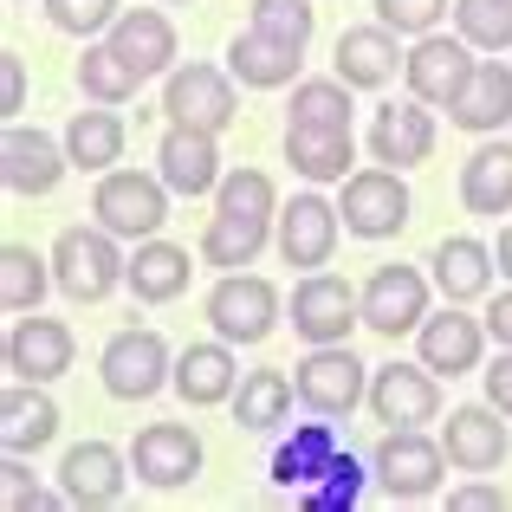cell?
Instances as JSON below:
<instances>
[{
	"mask_svg": "<svg viewBox=\"0 0 512 512\" xmlns=\"http://www.w3.org/2000/svg\"><path fill=\"white\" fill-rule=\"evenodd\" d=\"M279 234V195L266 169H234L214 188V214L208 234H201V260L221 266V273H240V266L260 260V247Z\"/></svg>",
	"mask_w": 512,
	"mask_h": 512,
	"instance_id": "obj_1",
	"label": "cell"
},
{
	"mask_svg": "<svg viewBox=\"0 0 512 512\" xmlns=\"http://www.w3.org/2000/svg\"><path fill=\"white\" fill-rule=\"evenodd\" d=\"M124 273H130V260L117 253L111 227H65V234L52 240V279H59V292L78 299V305L111 299V292L124 286Z\"/></svg>",
	"mask_w": 512,
	"mask_h": 512,
	"instance_id": "obj_2",
	"label": "cell"
},
{
	"mask_svg": "<svg viewBox=\"0 0 512 512\" xmlns=\"http://www.w3.org/2000/svg\"><path fill=\"white\" fill-rule=\"evenodd\" d=\"M169 195H175V188L163 182V175L104 169L98 195H91V214H98V227H111L117 240H156L163 221H169Z\"/></svg>",
	"mask_w": 512,
	"mask_h": 512,
	"instance_id": "obj_3",
	"label": "cell"
},
{
	"mask_svg": "<svg viewBox=\"0 0 512 512\" xmlns=\"http://www.w3.org/2000/svg\"><path fill=\"white\" fill-rule=\"evenodd\" d=\"M292 389L312 415H350L357 402H370V363L350 357V344H312V357L292 363Z\"/></svg>",
	"mask_w": 512,
	"mask_h": 512,
	"instance_id": "obj_4",
	"label": "cell"
},
{
	"mask_svg": "<svg viewBox=\"0 0 512 512\" xmlns=\"http://www.w3.org/2000/svg\"><path fill=\"white\" fill-rule=\"evenodd\" d=\"M441 467H448V448L428 441L422 428H383L370 474H376V487H383L389 500H435Z\"/></svg>",
	"mask_w": 512,
	"mask_h": 512,
	"instance_id": "obj_5",
	"label": "cell"
},
{
	"mask_svg": "<svg viewBox=\"0 0 512 512\" xmlns=\"http://www.w3.org/2000/svg\"><path fill=\"white\" fill-rule=\"evenodd\" d=\"M208 325L227 344H266L279 325V286L260 273H221L208 292Z\"/></svg>",
	"mask_w": 512,
	"mask_h": 512,
	"instance_id": "obj_6",
	"label": "cell"
},
{
	"mask_svg": "<svg viewBox=\"0 0 512 512\" xmlns=\"http://www.w3.org/2000/svg\"><path fill=\"white\" fill-rule=\"evenodd\" d=\"M344 227L357 240H389L409 227V182H402V169L376 163V169H350L344 175V201H338Z\"/></svg>",
	"mask_w": 512,
	"mask_h": 512,
	"instance_id": "obj_7",
	"label": "cell"
},
{
	"mask_svg": "<svg viewBox=\"0 0 512 512\" xmlns=\"http://www.w3.org/2000/svg\"><path fill=\"white\" fill-rule=\"evenodd\" d=\"M98 376H104V389H111L117 402H150L163 383H175V357H169V344H163V331H117L111 344H104V357H98Z\"/></svg>",
	"mask_w": 512,
	"mask_h": 512,
	"instance_id": "obj_8",
	"label": "cell"
},
{
	"mask_svg": "<svg viewBox=\"0 0 512 512\" xmlns=\"http://www.w3.org/2000/svg\"><path fill=\"white\" fill-rule=\"evenodd\" d=\"M409 98H422V104H435V111H454L461 104V91L474 85V72H480V59H474V46L467 39H448V33H422L409 46Z\"/></svg>",
	"mask_w": 512,
	"mask_h": 512,
	"instance_id": "obj_9",
	"label": "cell"
},
{
	"mask_svg": "<svg viewBox=\"0 0 512 512\" xmlns=\"http://www.w3.org/2000/svg\"><path fill=\"white\" fill-rule=\"evenodd\" d=\"M163 117H169V124L214 130V137H221V130L240 117L234 72H221V65H175L169 91H163Z\"/></svg>",
	"mask_w": 512,
	"mask_h": 512,
	"instance_id": "obj_10",
	"label": "cell"
},
{
	"mask_svg": "<svg viewBox=\"0 0 512 512\" xmlns=\"http://www.w3.org/2000/svg\"><path fill=\"white\" fill-rule=\"evenodd\" d=\"M350 325H363V292H350L338 273H305L292 286V331L305 344H344Z\"/></svg>",
	"mask_w": 512,
	"mask_h": 512,
	"instance_id": "obj_11",
	"label": "cell"
},
{
	"mask_svg": "<svg viewBox=\"0 0 512 512\" xmlns=\"http://www.w3.org/2000/svg\"><path fill=\"white\" fill-rule=\"evenodd\" d=\"M370 415L383 428H422L441 415V376L428 363H383L370 370Z\"/></svg>",
	"mask_w": 512,
	"mask_h": 512,
	"instance_id": "obj_12",
	"label": "cell"
},
{
	"mask_svg": "<svg viewBox=\"0 0 512 512\" xmlns=\"http://www.w3.org/2000/svg\"><path fill=\"white\" fill-rule=\"evenodd\" d=\"M338 227H344V214L331 208L318 188L292 195V208H279V260L299 266V273L331 266V253H338Z\"/></svg>",
	"mask_w": 512,
	"mask_h": 512,
	"instance_id": "obj_13",
	"label": "cell"
},
{
	"mask_svg": "<svg viewBox=\"0 0 512 512\" xmlns=\"http://www.w3.org/2000/svg\"><path fill=\"white\" fill-rule=\"evenodd\" d=\"M130 467H137L143 487L175 493L201 474V435L188 422H150L137 441H130Z\"/></svg>",
	"mask_w": 512,
	"mask_h": 512,
	"instance_id": "obj_14",
	"label": "cell"
},
{
	"mask_svg": "<svg viewBox=\"0 0 512 512\" xmlns=\"http://www.w3.org/2000/svg\"><path fill=\"white\" fill-rule=\"evenodd\" d=\"M422 318H428V279L415 266H376L363 286V325L376 338H402V331H422Z\"/></svg>",
	"mask_w": 512,
	"mask_h": 512,
	"instance_id": "obj_15",
	"label": "cell"
},
{
	"mask_svg": "<svg viewBox=\"0 0 512 512\" xmlns=\"http://www.w3.org/2000/svg\"><path fill=\"white\" fill-rule=\"evenodd\" d=\"M130 454H117L111 441H78V448H65L59 461V487L72 506H117L130 487Z\"/></svg>",
	"mask_w": 512,
	"mask_h": 512,
	"instance_id": "obj_16",
	"label": "cell"
},
{
	"mask_svg": "<svg viewBox=\"0 0 512 512\" xmlns=\"http://www.w3.org/2000/svg\"><path fill=\"white\" fill-rule=\"evenodd\" d=\"M72 357H78V344H72V331L59 325V318H13V331H7V370L20 376V383H59L65 370H72Z\"/></svg>",
	"mask_w": 512,
	"mask_h": 512,
	"instance_id": "obj_17",
	"label": "cell"
},
{
	"mask_svg": "<svg viewBox=\"0 0 512 512\" xmlns=\"http://www.w3.org/2000/svg\"><path fill=\"white\" fill-rule=\"evenodd\" d=\"M441 448H448V467H461V474H493V467L506 461V448H512L506 415L493 409V402H467V409L448 415Z\"/></svg>",
	"mask_w": 512,
	"mask_h": 512,
	"instance_id": "obj_18",
	"label": "cell"
},
{
	"mask_svg": "<svg viewBox=\"0 0 512 512\" xmlns=\"http://www.w3.org/2000/svg\"><path fill=\"white\" fill-rule=\"evenodd\" d=\"M65 169H72L65 143H52L46 130L7 124V137H0V175H7L13 195H52L65 182Z\"/></svg>",
	"mask_w": 512,
	"mask_h": 512,
	"instance_id": "obj_19",
	"label": "cell"
},
{
	"mask_svg": "<svg viewBox=\"0 0 512 512\" xmlns=\"http://www.w3.org/2000/svg\"><path fill=\"white\" fill-rule=\"evenodd\" d=\"M396 26H344L338 33V52H331V65H338V78L350 91H376V85H389L396 78V65H409V52L396 46Z\"/></svg>",
	"mask_w": 512,
	"mask_h": 512,
	"instance_id": "obj_20",
	"label": "cell"
},
{
	"mask_svg": "<svg viewBox=\"0 0 512 512\" xmlns=\"http://www.w3.org/2000/svg\"><path fill=\"white\" fill-rule=\"evenodd\" d=\"M435 104L409 98V104H383L370 124V163H389V169H415L435 156Z\"/></svg>",
	"mask_w": 512,
	"mask_h": 512,
	"instance_id": "obj_21",
	"label": "cell"
},
{
	"mask_svg": "<svg viewBox=\"0 0 512 512\" xmlns=\"http://www.w3.org/2000/svg\"><path fill=\"white\" fill-rule=\"evenodd\" d=\"M415 350H422V363L435 376H467V370H480V350H487V318L454 312V299H448V312L422 318Z\"/></svg>",
	"mask_w": 512,
	"mask_h": 512,
	"instance_id": "obj_22",
	"label": "cell"
},
{
	"mask_svg": "<svg viewBox=\"0 0 512 512\" xmlns=\"http://www.w3.org/2000/svg\"><path fill=\"white\" fill-rule=\"evenodd\" d=\"M156 175L175 188L182 201L221 188V150H214V130H188V124H169L163 150H156Z\"/></svg>",
	"mask_w": 512,
	"mask_h": 512,
	"instance_id": "obj_23",
	"label": "cell"
},
{
	"mask_svg": "<svg viewBox=\"0 0 512 512\" xmlns=\"http://www.w3.org/2000/svg\"><path fill=\"white\" fill-rule=\"evenodd\" d=\"M104 39L124 52V65H130L137 78L175 72V26H169V13H156V7H130V13H117V26H111Z\"/></svg>",
	"mask_w": 512,
	"mask_h": 512,
	"instance_id": "obj_24",
	"label": "cell"
},
{
	"mask_svg": "<svg viewBox=\"0 0 512 512\" xmlns=\"http://www.w3.org/2000/svg\"><path fill=\"white\" fill-rule=\"evenodd\" d=\"M52 435H59V402L46 396V383H20L13 376L7 396H0V441H7V454H39Z\"/></svg>",
	"mask_w": 512,
	"mask_h": 512,
	"instance_id": "obj_25",
	"label": "cell"
},
{
	"mask_svg": "<svg viewBox=\"0 0 512 512\" xmlns=\"http://www.w3.org/2000/svg\"><path fill=\"white\" fill-rule=\"evenodd\" d=\"M428 266H435V286H441V299H454V305H467V299H480V292L493 286V247L487 240H474V234H448L435 253H428Z\"/></svg>",
	"mask_w": 512,
	"mask_h": 512,
	"instance_id": "obj_26",
	"label": "cell"
},
{
	"mask_svg": "<svg viewBox=\"0 0 512 512\" xmlns=\"http://www.w3.org/2000/svg\"><path fill=\"white\" fill-rule=\"evenodd\" d=\"M188 247H175V240H137V253H130V273H124V286L137 292L143 305H169V299H182L188 292Z\"/></svg>",
	"mask_w": 512,
	"mask_h": 512,
	"instance_id": "obj_27",
	"label": "cell"
},
{
	"mask_svg": "<svg viewBox=\"0 0 512 512\" xmlns=\"http://www.w3.org/2000/svg\"><path fill=\"white\" fill-rule=\"evenodd\" d=\"M234 383H240V370H234L227 338L221 344H188L182 357H175V396H182L188 409H214V402H227Z\"/></svg>",
	"mask_w": 512,
	"mask_h": 512,
	"instance_id": "obj_28",
	"label": "cell"
},
{
	"mask_svg": "<svg viewBox=\"0 0 512 512\" xmlns=\"http://www.w3.org/2000/svg\"><path fill=\"white\" fill-rule=\"evenodd\" d=\"M299 65H305L299 46H286V39H266V33H253V26L234 39V46H227V72H234L247 91H279V85H292V78H299Z\"/></svg>",
	"mask_w": 512,
	"mask_h": 512,
	"instance_id": "obj_29",
	"label": "cell"
},
{
	"mask_svg": "<svg viewBox=\"0 0 512 512\" xmlns=\"http://www.w3.org/2000/svg\"><path fill=\"white\" fill-rule=\"evenodd\" d=\"M286 163L305 182H344L357 163V143L350 130H325V124H286Z\"/></svg>",
	"mask_w": 512,
	"mask_h": 512,
	"instance_id": "obj_30",
	"label": "cell"
},
{
	"mask_svg": "<svg viewBox=\"0 0 512 512\" xmlns=\"http://www.w3.org/2000/svg\"><path fill=\"white\" fill-rule=\"evenodd\" d=\"M461 201H467V214H487V221L512 214V143H480L467 156L461 163Z\"/></svg>",
	"mask_w": 512,
	"mask_h": 512,
	"instance_id": "obj_31",
	"label": "cell"
},
{
	"mask_svg": "<svg viewBox=\"0 0 512 512\" xmlns=\"http://www.w3.org/2000/svg\"><path fill=\"white\" fill-rule=\"evenodd\" d=\"M448 117H454L461 130H474V137H493L500 124H512V65H500V59H480L474 85L461 91V104H454Z\"/></svg>",
	"mask_w": 512,
	"mask_h": 512,
	"instance_id": "obj_32",
	"label": "cell"
},
{
	"mask_svg": "<svg viewBox=\"0 0 512 512\" xmlns=\"http://www.w3.org/2000/svg\"><path fill=\"white\" fill-rule=\"evenodd\" d=\"M65 156H72V169H91L104 175L124 156V117H117V104H98V111H78L72 124H65Z\"/></svg>",
	"mask_w": 512,
	"mask_h": 512,
	"instance_id": "obj_33",
	"label": "cell"
},
{
	"mask_svg": "<svg viewBox=\"0 0 512 512\" xmlns=\"http://www.w3.org/2000/svg\"><path fill=\"white\" fill-rule=\"evenodd\" d=\"M331 461H338V435H331V415H325V422L299 428V435L273 454V480L279 487H312V480H325Z\"/></svg>",
	"mask_w": 512,
	"mask_h": 512,
	"instance_id": "obj_34",
	"label": "cell"
},
{
	"mask_svg": "<svg viewBox=\"0 0 512 512\" xmlns=\"http://www.w3.org/2000/svg\"><path fill=\"white\" fill-rule=\"evenodd\" d=\"M292 396H299V389H292L286 370H253V376H240V389H234V422L266 435V428H279L292 415Z\"/></svg>",
	"mask_w": 512,
	"mask_h": 512,
	"instance_id": "obj_35",
	"label": "cell"
},
{
	"mask_svg": "<svg viewBox=\"0 0 512 512\" xmlns=\"http://www.w3.org/2000/svg\"><path fill=\"white\" fill-rule=\"evenodd\" d=\"M46 266H52V260H39V253L20 247V240H7V247H0V305H7L13 318H20V312H39L46 286H59Z\"/></svg>",
	"mask_w": 512,
	"mask_h": 512,
	"instance_id": "obj_36",
	"label": "cell"
},
{
	"mask_svg": "<svg viewBox=\"0 0 512 512\" xmlns=\"http://www.w3.org/2000/svg\"><path fill=\"white\" fill-rule=\"evenodd\" d=\"M143 78L124 65V52L104 39V46H85V59H78V91H85L91 104H130L137 98Z\"/></svg>",
	"mask_w": 512,
	"mask_h": 512,
	"instance_id": "obj_37",
	"label": "cell"
},
{
	"mask_svg": "<svg viewBox=\"0 0 512 512\" xmlns=\"http://www.w3.org/2000/svg\"><path fill=\"white\" fill-rule=\"evenodd\" d=\"M292 124L350 130V85L338 72H331V78H299V85H292Z\"/></svg>",
	"mask_w": 512,
	"mask_h": 512,
	"instance_id": "obj_38",
	"label": "cell"
},
{
	"mask_svg": "<svg viewBox=\"0 0 512 512\" xmlns=\"http://www.w3.org/2000/svg\"><path fill=\"white\" fill-rule=\"evenodd\" d=\"M454 26L474 52H506L512 46V0H454Z\"/></svg>",
	"mask_w": 512,
	"mask_h": 512,
	"instance_id": "obj_39",
	"label": "cell"
},
{
	"mask_svg": "<svg viewBox=\"0 0 512 512\" xmlns=\"http://www.w3.org/2000/svg\"><path fill=\"white\" fill-rule=\"evenodd\" d=\"M312 26H318V7L312 0H253V33L266 39H286V46H312Z\"/></svg>",
	"mask_w": 512,
	"mask_h": 512,
	"instance_id": "obj_40",
	"label": "cell"
},
{
	"mask_svg": "<svg viewBox=\"0 0 512 512\" xmlns=\"http://www.w3.org/2000/svg\"><path fill=\"white\" fill-rule=\"evenodd\" d=\"M357 500H363V467L350 461V454H338V461L325 467V480L305 487V506L312 512H350Z\"/></svg>",
	"mask_w": 512,
	"mask_h": 512,
	"instance_id": "obj_41",
	"label": "cell"
},
{
	"mask_svg": "<svg viewBox=\"0 0 512 512\" xmlns=\"http://www.w3.org/2000/svg\"><path fill=\"white\" fill-rule=\"evenodd\" d=\"M117 0H46V20L59 26V33H72V39H91V33H111L117 26Z\"/></svg>",
	"mask_w": 512,
	"mask_h": 512,
	"instance_id": "obj_42",
	"label": "cell"
},
{
	"mask_svg": "<svg viewBox=\"0 0 512 512\" xmlns=\"http://www.w3.org/2000/svg\"><path fill=\"white\" fill-rule=\"evenodd\" d=\"M376 7V20L383 26H396V33H435L441 26V13H448V0H370Z\"/></svg>",
	"mask_w": 512,
	"mask_h": 512,
	"instance_id": "obj_43",
	"label": "cell"
},
{
	"mask_svg": "<svg viewBox=\"0 0 512 512\" xmlns=\"http://www.w3.org/2000/svg\"><path fill=\"white\" fill-rule=\"evenodd\" d=\"M26 111V59L20 52H0V117Z\"/></svg>",
	"mask_w": 512,
	"mask_h": 512,
	"instance_id": "obj_44",
	"label": "cell"
},
{
	"mask_svg": "<svg viewBox=\"0 0 512 512\" xmlns=\"http://www.w3.org/2000/svg\"><path fill=\"white\" fill-rule=\"evenodd\" d=\"M448 512H506V493L487 487V480H474V487H454L448 493Z\"/></svg>",
	"mask_w": 512,
	"mask_h": 512,
	"instance_id": "obj_45",
	"label": "cell"
},
{
	"mask_svg": "<svg viewBox=\"0 0 512 512\" xmlns=\"http://www.w3.org/2000/svg\"><path fill=\"white\" fill-rule=\"evenodd\" d=\"M487 402L512 422V350H500V363L487 370Z\"/></svg>",
	"mask_w": 512,
	"mask_h": 512,
	"instance_id": "obj_46",
	"label": "cell"
},
{
	"mask_svg": "<svg viewBox=\"0 0 512 512\" xmlns=\"http://www.w3.org/2000/svg\"><path fill=\"white\" fill-rule=\"evenodd\" d=\"M0 474H7V512H13L26 493H33V467H26V454H7V467H0Z\"/></svg>",
	"mask_w": 512,
	"mask_h": 512,
	"instance_id": "obj_47",
	"label": "cell"
},
{
	"mask_svg": "<svg viewBox=\"0 0 512 512\" xmlns=\"http://www.w3.org/2000/svg\"><path fill=\"white\" fill-rule=\"evenodd\" d=\"M487 338H500V350H512V292L487 305Z\"/></svg>",
	"mask_w": 512,
	"mask_h": 512,
	"instance_id": "obj_48",
	"label": "cell"
},
{
	"mask_svg": "<svg viewBox=\"0 0 512 512\" xmlns=\"http://www.w3.org/2000/svg\"><path fill=\"white\" fill-rule=\"evenodd\" d=\"M493 260H500V273L512 279V227H500V247H493Z\"/></svg>",
	"mask_w": 512,
	"mask_h": 512,
	"instance_id": "obj_49",
	"label": "cell"
}]
</instances>
